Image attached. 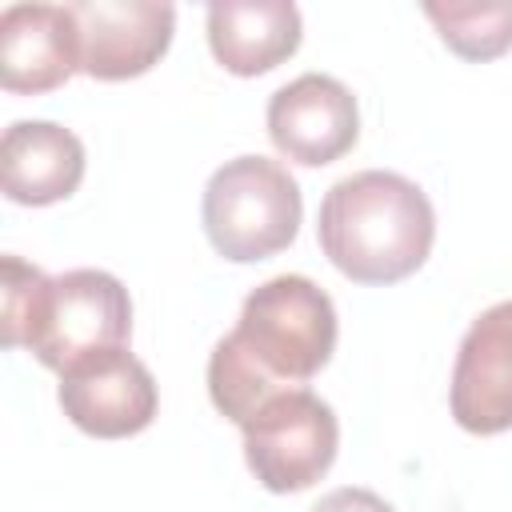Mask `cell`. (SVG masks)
Wrapping results in <instances>:
<instances>
[{
	"mask_svg": "<svg viewBox=\"0 0 512 512\" xmlns=\"http://www.w3.org/2000/svg\"><path fill=\"white\" fill-rule=\"evenodd\" d=\"M332 352V296L300 272L272 276L244 296L236 328L216 340L208 356V396L220 416L244 428L272 396L304 388Z\"/></svg>",
	"mask_w": 512,
	"mask_h": 512,
	"instance_id": "cell-1",
	"label": "cell"
},
{
	"mask_svg": "<svg viewBox=\"0 0 512 512\" xmlns=\"http://www.w3.org/2000/svg\"><path fill=\"white\" fill-rule=\"evenodd\" d=\"M4 348H28L56 376L76 360L132 340V296L104 268L44 276L20 256H4Z\"/></svg>",
	"mask_w": 512,
	"mask_h": 512,
	"instance_id": "cell-2",
	"label": "cell"
},
{
	"mask_svg": "<svg viewBox=\"0 0 512 512\" xmlns=\"http://www.w3.org/2000/svg\"><path fill=\"white\" fill-rule=\"evenodd\" d=\"M316 240L348 280L396 284L428 260L436 240V212L416 180L364 168L324 192Z\"/></svg>",
	"mask_w": 512,
	"mask_h": 512,
	"instance_id": "cell-3",
	"label": "cell"
},
{
	"mask_svg": "<svg viewBox=\"0 0 512 512\" xmlns=\"http://www.w3.org/2000/svg\"><path fill=\"white\" fill-rule=\"evenodd\" d=\"M300 216V184L280 160L236 156L204 184L200 220L208 244L232 264H256L284 252L300 232Z\"/></svg>",
	"mask_w": 512,
	"mask_h": 512,
	"instance_id": "cell-4",
	"label": "cell"
},
{
	"mask_svg": "<svg viewBox=\"0 0 512 512\" xmlns=\"http://www.w3.org/2000/svg\"><path fill=\"white\" fill-rule=\"evenodd\" d=\"M244 460L268 492H304L336 460L340 420L312 388L272 396L244 428Z\"/></svg>",
	"mask_w": 512,
	"mask_h": 512,
	"instance_id": "cell-5",
	"label": "cell"
},
{
	"mask_svg": "<svg viewBox=\"0 0 512 512\" xmlns=\"http://www.w3.org/2000/svg\"><path fill=\"white\" fill-rule=\"evenodd\" d=\"M56 400L80 432L96 440H124L152 424L160 392L140 356L128 348H108L64 368Z\"/></svg>",
	"mask_w": 512,
	"mask_h": 512,
	"instance_id": "cell-6",
	"label": "cell"
},
{
	"mask_svg": "<svg viewBox=\"0 0 512 512\" xmlns=\"http://www.w3.org/2000/svg\"><path fill=\"white\" fill-rule=\"evenodd\" d=\"M264 120L276 152L304 168L332 164L360 140V108L352 88L324 72H304L276 88Z\"/></svg>",
	"mask_w": 512,
	"mask_h": 512,
	"instance_id": "cell-7",
	"label": "cell"
},
{
	"mask_svg": "<svg viewBox=\"0 0 512 512\" xmlns=\"http://www.w3.org/2000/svg\"><path fill=\"white\" fill-rule=\"evenodd\" d=\"M68 8L76 20L80 72L92 80L144 76L176 32V8L156 0H80Z\"/></svg>",
	"mask_w": 512,
	"mask_h": 512,
	"instance_id": "cell-8",
	"label": "cell"
},
{
	"mask_svg": "<svg viewBox=\"0 0 512 512\" xmlns=\"http://www.w3.org/2000/svg\"><path fill=\"white\" fill-rule=\"evenodd\" d=\"M448 408L452 420L476 436L512 428V300L484 308L468 324L452 364Z\"/></svg>",
	"mask_w": 512,
	"mask_h": 512,
	"instance_id": "cell-9",
	"label": "cell"
},
{
	"mask_svg": "<svg viewBox=\"0 0 512 512\" xmlns=\"http://www.w3.org/2000/svg\"><path fill=\"white\" fill-rule=\"evenodd\" d=\"M72 72H80V44L68 4H8L0 12V84L8 92L40 96Z\"/></svg>",
	"mask_w": 512,
	"mask_h": 512,
	"instance_id": "cell-10",
	"label": "cell"
},
{
	"mask_svg": "<svg viewBox=\"0 0 512 512\" xmlns=\"http://www.w3.org/2000/svg\"><path fill=\"white\" fill-rule=\"evenodd\" d=\"M84 180V144L56 120H12L0 136V184L12 204L68 200Z\"/></svg>",
	"mask_w": 512,
	"mask_h": 512,
	"instance_id": "cell-11",
	"label": "cell"
},
{
	"mask_svg": "<svg viewBox=\"0 0 512 512\" xmlns=\"http://www.w3.org/2000/svg\"><path fill=\"white\" fill-rule=\"evenodd\" d=\"M208 48L232 76H260L300 48V8L292 0H216L204 16Z\"/></svg>",
	"mask_w": 512,
	"mask_h": 512,
	"instance_id": "cell-12",
	"label": "cell"
},
{
	"mask_svg": "<svg viewBox=\"0 0 512 512\" xmlns=\"http://www.w3.org/2000/svg\"><path fill=\"white\" fill-rule=\"evenodd\" d=\"M424 16L436 24L440 40L464 60H496L512 48V0H480V4H424Z\"/></svg>",
	"mask_w": 512,
	"mask_h": 512,
	"instance_id": "cell-13",
	"label": "cell"
},
{
	"mask_svg": "<svg viewBox=\"0 0 512 512\" xmlns=\"http://www.w3.org/2000/svg\"><path fill=\"white\" fill-rule=\"evenodd\" d=\"M308 512H396L384 496H376L372 488H332L328 496H320Z\"/></svg>",
	"mask_w": 512,
	"mask_h": 512,
	"instance_id": "cell-14",
	"label": "cell"
}]
</instances>
